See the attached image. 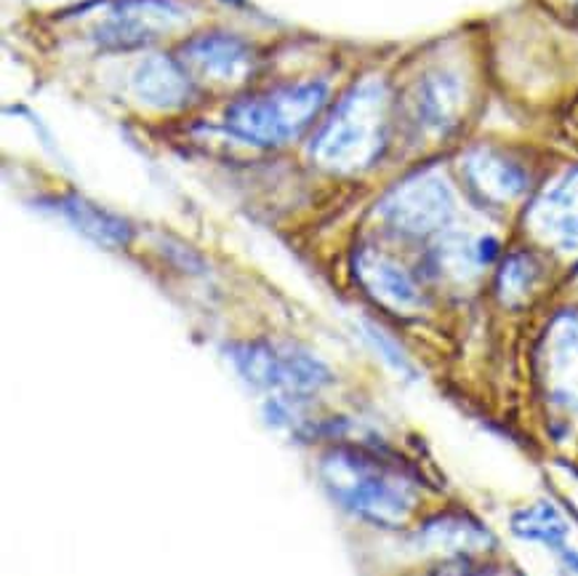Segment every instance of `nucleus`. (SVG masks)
Returning a JSON list of instances; mask_svg holds the SVG:
<instances>
[{
    "label": "nucleus",
    "instance_id": "nucleus-1",
    "mask_svg": "<svg viewBox=\"0 0 578 576\" xmlns=\"http://www.w3.org/2000/svg\"><path fill=\"white\" fill-rule=\"evenodd\" d=\"M384 92L363 86L333 113L314 142V158L331 169H363L376 158L384 139Z\"/></svg>",
    "mask_w": 578,
    "mask_h": 576
},
{
    "label": "nucleus",
    "instance_id": "nucleus-2",
    "mask_svg": "<svg viewBox=\"0 0 578 576\" xmlns=\"http://www.w3.org/2000/svg\"><path fill=\"white\" fill-rule=\"evenodd\" d=\"M325 102V88L318 83L275 88L269 94L237 102L227 124L240 139L254 145H280L297 137Z\"/></svg>",
    "mask_w": 578,
    "mask_h": 576
},
{
    "label": "nucleus",
    "instance_id": "nucleus-3",
    "mask_svg": "<svg viewBox=\"0 0 578 576\" xmlns=\"http://www.w3.org/2000/svg\"><path fill=\"white\" fill-rule=\"evenodd\" d=\"M323 480L339 502L378 523H400L414 508V497L389 472L350 454H333L323 462Z\"/></svg>",
    "mask_w": 578,
    "mask_h": 576
},
{
    "label": "nucleus",
    "instance_id": "nucleus-4",
    "mask_svg": "<svg viewBox=\"0 0 578 576\" xmlns=\"http://www.w3.org/2000/svg\"><path fill=\"white\" fill-rule=\"evenodd\" d=\"M233 361L250 384L265 390L307 395L329 382V371L314 363L312 358L301 355V352L278 350L272 344H243V348L233 350Z\"/></svg>",
    "mask_w": 578,
    "mask_h": 576
},
{
    "label": "nucleus",
    "instance_id": "nucleus-5",
    "mask_svg": "<svg viewBox=\"0 0 578 576\" xmlns=\"http://www.w3.org/2000/svg\"><path fill=\"white\" fill-rule=\"evenodd\" d=\"M387 216L406 233H432L451 216V195L438 179H416L389 198Z\"/></svg>",
    "mask_w": 578,
    "mask_h": 576
},
{
    "label": "nucleus",
    "instance_id": "nucleus-6",
    "mask_svg": "<svg viewBox=\"0 0 578 576\" xmlns=\"http://www.w3.org/2000/svg\"><path fill=\"white\" fill-rule=\"evenodd\" d=\"M533 227L544 241L565 252L578 248V174L565 177L536 203Z\"/></svg>",
    "mask_w": 578,
    "mask_h": 576
},
{
    "label": "nucleus",
    "instance_id": "nucleus-7",
    "mask_svg": "<svg viewBox=\"0 0 578 576\" xmlns=\"http://www.w3.org/2000/svg\"><path fill=\"white\" fill-rule=\"evenodd\" d=\"M190 62L216 81H237L248 70L250 56L243 43L233 38H201L188 49Z\"/></svg>",
    "mask_w": 578,
    "mask_h": 576
},
{
    "label": "nucleus",
    "instance_id": "nucleus-8",
    "mask_svg": "<svg viewBox=\"0 0 578 576\" xmlns=\"http://www.w3.org/2000/svg\"><path fill=\"white\" fill-rule=\"evenodd\" d=\"M133 88L152 107H179L190 96V83L184 73L165 60H152L139 67L133 75Z\"/></svg>",
    "mask_w": 578,
    "mask_h": 576
},
{
    "label": "nucleus",
    "instance_id": "nucleus-9",
    "mask_svg": "<svg viewBox=\"0 0 578 576\" xmlns=\"http://www.w3.org/2000/svg\"><path fill=\"white\" fill-rule=\"evenodd\" d=\"M357 270L363 284L371 288L374 297L382 299L392 307H416L419 305V291L410 284V278L400 267L392 262L382 259V256H360Z\"/></svg>",
    "mask_w": 578,
    "mask_h": 576
},
{
    "label": "nucleus",
    "instance_id": "nucleus-10",
    "mask_svg": "<svg viewBox=\"0 0 578 576\" xmlns=\"http://www.w3.org/2000/svg\"><path fill=\"white\" fill-rule=\"evenodd\" d=\"M165 19H169L165 3H152V0L133 3L131 11H120L118 19L110 24V38L118 46L150 41V35H156V30L163 28Z\"/></svg>",
    "mask_w": 578,
    "mask_h": 576
},
{
    "label": "nucleus",
    "instance_id": "nucleus-11",
    "mask_svg": "<svg viewBox=\"0 0 578 576\" xmlns=\"http://www.w3.org/2000/svg\"><path fill=\"white\" fill-rule=\"evenodd\" d=\"M512 529L520 540H531V542H544L549 547H563L565 536H568V526L560 518L552 504H533L525 512H517L515 521H512Z\"/></svg>",
    "mask_w": 578,
    "mask_h": 576
},
{
    "label": "nucleus",
    "instance_id": "nucleus-12",
    "mask_svg": "<svg viewBox=\"0 0 578 576\" xmlns=\"http://www.w3.org/2000/svg\"><path fill=\"white\" fill-rule=\"evenodd\" d=\"M469 166H472L474 182H478L480 190L488 192L491 198H515L523 192V184H525L523 171H520L517 166L506 163V160L480 156Z\"/></svg>",
    "mask_w": 578,
    "mask_h": 576
},
{
    "label": "nucleus",
    "instance_id": "nucleus-13",
    "mask_svg": "<svg viewBox=\"0 0 578 576\" xmlns=\"http://www.w3.org/2000/svg\"><path fill=\"white\" fill-rule=\"evenodd\" d=\"M62 211L67 214V220L81 230V233L92 235L94 241L101 243H124L126 241V224L115 216L105 214V211L88 206L83 201H67L62 203Z\"/></svg>",
    "mask_w": 578,
    "mask_h": 576
},
{
    "label": "nucleus",
    "instance_id": "nucleus-14",
    "mask_svg": "<svg viewBox=\"0 0 578 576\" xmlns=\"http://www.w3.org/2000/svg\"><path fill=\"white\" fill-rule=\"evenodd\" d=\"M555 369L560 371V374H568L560 382V390L565 395H568L570 390V376H576V387H574V395H576L578 393V326H568V329L560 334V339H557Z\"/></svg>",
    "mask_w": 578,
    "mask_h": 576
},
{
    "label": "nucleus",
    "instance_id": "nucleus-15",
    "mask_svg": "<svg viewBox=\"0 0 578 576\" xmlns=\"http://www.w3.org/2000/svg\"><path fill=\"white\" fill-rule=\"evenodd\" d=\"M563 558L578 574V553H574V550H563Z\"/></svg>",
    "mask_w": 578,
    "mask_h": 576
}]
</instances>
